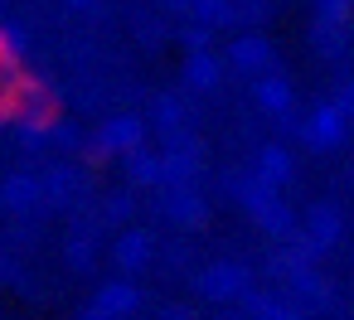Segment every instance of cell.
<instances>
[{"mask_svg": "<svg viewBox=\"0 0 354 320\" xmlns=\"http://www.w3.org/2000/svg\"><path fill=\"white\" fill-rule=\"evenodd\" d=\"M93 146H97L102 156H131V151H141V146H146V122H141V117H131V112L107 117Z\"/></svg>", "mask_w": 354, "mask_h": 320, "instance_id": "7", "label": "cell"}, {"mask_svg": "<svg viewBox=\"0 0 354 320\" xmlns=\"http://www.w3.org/2000/svg\"><path fill=\"white\" fill-rule=\"evenodd\" d=\"M78 320H117V315H107V310H102V305H97V301H93V305H88V310H83V315H78Z\"/></svg>", "mask_w": 354, "mask_h": 320, "instance_id": "25", "label": "cell"}, {"mask_svg": "<svg viewBox=\"0 0 354 320\" xmlns=\"http://www.w3.org/2000/svg\"><path fill=\"white\" fill-rule=\"evenodd\" d=\"M262 15H267L262 0H238V20H243V25H257Z\"/></svg>", "mask_w": 354, "mask_h": 320, "instance_id": "22", "label": "cell"}, {"mask_svg": "<svg viewBox=\"0 0 354 320\" xmlns=\"http://www.w3.org/2000/svg\"><path fill=\"white\" fill-rule=\"evenodd\" d=\"M151 122H156V131H160L165 141H170V136H180V131H185V102H180V97H156Z\"/></svg>", "mask_w": 354, "mask_h": 320, "instance_id": "16", "label": "cell"}, {"mask_svg": "<svg viewBox=\"0 0 354 320\" xmlns=\"http://www.w3.org/2000/svg\"><path fill=\"white\" fill-rule=\"evenodd\" d=\"M185 78H189V88H199V93H214V88H218V78H223V64H218L209 49H199V54H189V64H185Z\"/></svg>", "mask_w": 354, "mask_h": 320, "instance_id": "15", "label": "cell"}, {"mask_svg": "<svg viewBox=\"0 0 354 320\" xmlns=\"http://www.w3.org/2000/svg\"><path fill=\"white\" fill-rule=\"evenodd\" d=\"M44 194H49V209H68V214H73V209L88 204L93 189H88V175L64 160V165H49V170H44Z\"/></svg>", "mask_w": 354, "mask_h": 320, "instance_id": "5", "label": "cell"}, {"mask_svg": "<svg viewBox=\"0 0 354 320\" xmlns=\"http://www.w3.org/2000/svg\"><path fill=\"white\" fill-rule=\"evenodd\" d=\"M107 315H117V320H127V315H136L141 310V286L131 281V276H112V281H102L97 286V296H93Z\"/></svg>", "mask_w": 354, "mask_h": 320, "instance_id": "10", "label": "cell"}, {"mask_svg": "<svg viewBox=\"0 0 354 320\" xmlns=\"http://www.w3.org/2000/svg\"><path fill=\"white\" fill-rule=\"evenodd\" d=\"M160 214L170 223H180V228H194V223H204L209 204H204L199 185H165L160 189Z\"/></svg>", "mask_w": 354, "mask_h": 320, "instance_id": "8", "label": "cell"}, {"mask_svg": "<svg viewBox=\"0 0 354 320\" xmlns=\"http://www.w3.org/2000/svg\"><path fill=\"white\" fill-rule=\"evenodd\" d=\"M127 175L131 185H146V189H165L170 185V165H165V151H131L127 156Z\"/></svg>", "mask_w": 354, "mask_h": 320, "instance_id": "12", "label": "cell"}, {"mask_svg": "<svg viewBox=\"0 0 354 320\" xmlns=\"http://www.w3.org/2000/svg\"><path fill=\"white\" fill-rule=\"evenodd\" d=\"M199 25L209 30H223V25H238V6L233 0H194V10H189Z\"/></svg>", "mask_w": 354, "mask_h": 320, "instance_id": "17", "label": "cell"}, {"mask_svg": "<svg viewBox=\"0 0 354 320\" xmlns=\"http://www.w3.org/2000/svg\"><path fill=\"white\" fill-rule=\"evenodd\" d=\"M156 320H194V310H189V305H165Z\"/></svg>", "mask_w": 354, "mask_h": 320, "instance_id": "24", "label": "cell"}, {"mask_svg": "<svg viewBox=\"0 0 354 320\" xmlns=\"http://www.w3.org/2000/svg\"><path fill=\"white\" fill-rule=\"evenodd\" d=\"M252 97H257V107L267 117H286L291 112V83H286V73H262L252 83Z\"/></svg>", "mask_w": 354, "mask_h": 320, "instance_id": "13", "label": "cell"}, {"mask_svg": "<svg viewBox=\"0 0 354 320\" xmlns=\"http://www.w3.org/2000/svg\"><path fill=\"white\" fill-rule=\"evenodd\" d=\"M0 209L10 218H39V209H49L44 194V175H10L0 185Z\"/></svg>", "mask_w": 354, "mask_h": 320, "instance_id": "4", "label": "cell"}, {"mask_svg": "<svg viewBox=\"0 0 354 320\" xmlns=\"http://www.w3.org/2000/svg\"><path fill=\"white\" fill-rule=\"evenodd\" d=\"M97 218L112 228V223H127L131 218V194H107L102 199V209H97Z\"/></svg>", "mask_w": 354, "mask_h": 320, "instance_id": "19", "label": "cell"}, {"mask_svg": "<svg viewBox=\"0 0 354 320\" xmlns=\"http://www.w3.org/2000/svg\"><path fill=\"white\" fill-rule=\"evenodd\" d=\"M252 175L281 189V185H291L296 160H291V151H286V146H262V151H257V160H252Z\"/></svg>", "mask_w": 354, "mask_h": 320, "instance_id": "14", "label": "cell"}, {"mask_svg": "<svg viewBox=\"0 0 354 320\" xmlns=\"http://www.w3.org/2000/svg\"><path fill=\"white\" fill-rule=\"evenodd\" d=\"M112 262H117L122 276H141V272L156 262V238H151L146 228H122V233L112 238Z\"/></svg>", "mask_w": 354, "mask_h": 320, "instance_id": "6", "label": "cell"}, {"mask_svg": "<svg viewBox=\"0 0 354 320\" xmlns=\"http://www.w3.org/2000/svg\"><path fill=\"white\" fill-rule=\"evenodd\" d=\"M20 59H25V30L6 25V64H20Z\"/></svg>", "mask_w": 354, "mask_h": 320, "instance_id": "21", "label": "cell"}, {"mask_svg": "<svg viewBox=\"0 0 354 320\" xmlns=\"http://www.w3.org/2000/svg\"><path fill=\"white\" fill-rule=\"evenodd\" d=\"M243 315L248 320H306V305L296 296H286V291H248Z\"/></svg>", "mask_w": 354, "mask_h": 320, "instance_id": "9", "label": "cell"}, {"mask_svg": "<svg viewBox=\"0 0 354 320\" xmlns=\"http://www.w3.org/2000/svg\"><path fill=\"white\" fill-rule=\"evenodd\" d=\"M344 136H349V112H339L335 102L310 107V117L301 126V141L310 151H335V146H344Z\"/></svg>", "mask_w": 354, "mask_h": 320, "instance_id": "3", "label": "cell"}, {"mask_svg": "<svg viewBox=\"0 0 354 320\" xmlns=\"http://www.w3.org/2000/svg\"><path fill=\"white\" fill-rule=\"evenodd\" d=\"M349 15H354V0H315V20L349 25Z\"/></svg>", "mask_w": 354, "mask_h": 320, "instance_id": "20", "label": "cell"}, {"mask_svg": "<svg viewBox=\"0 0 354 320\" xmlns=\"http://www.w3.org/2000/svg\"><path fill=\"white\" fill-rule=\"evenodd\" d=\"M252 272L243 267V262H209L204 272H199V296L204 301H214V305H228V301H243L248 291H252V281H248Z\"/></svg>", "mask_w": 354, "mask_h": 320, "instance_id": "2", "label": "cell"}, {"mask_svg": "<svg viewBox=\"0 0 354 320\" xmlns=\"http://www.w3.org/2000/svg\"><path fill=\"white\" fill-rule=\"evenodd\" d=\"M228 64H233L238 73H252V78H262V73H272V44H267L262 35H243V39H233V49H228Z\"/></svg>", "mask_w": 354, "mask_h": 320, "instance_id": "11", "label": "cell"}, {"mask_svg": "<svg viewBox=\"0 0 354 320\" xmlns=\"http://www.w3.org/2000/svg\"><path fill=\"white\" fill-rule=\"evenodd\" d=\"M344 238V214L330 204V199H320V204H310L306 209V218H301V233H296V247L306 252V257H320V252H330L335 243Z\"/></svg>", "mask_w": 354, "mask_h": 320, "instance_id": "1", "label": "cell"}, {"mask_svg": "<svg viewBox=\"0 0 354 320\" xmlns=\"http://www.w3.org/2000/svg\"><path fill=\"white\" fill-rule=\"evenodd\" d=\"M73 10H97V0H68Z\"/></svg>", "mask_w": 354, "mask_h": 320, "instance_id": "27", "label": "cell"}, {"mask_svg": "<svg viewBox=\"0 0 354 320\" xmlns=\"http://www.w3.org/2000/svg\"><path fill=\"white\" fill-rule=\"evenodd\" d=\"M335 107H339V112H349V117H354V83H344V88H339V93H335Z\"/></svg>", "mask_w": 354, "mask_h": 320, "instance_id": "23", "label": "cell"}, {"mask_svg": "<svg viewBox=\"0 0 354 320\" xmlns=\"http://www.w3.org/2000/svg\"><path fill=\"white\" fill-rule=\"evenodd\" d=\"M170 10H194V0H165Z\"/></svg>", "mask_w": 354, "mask_h": 320, "instance_id": "26", "label": "cell"}, {"mask_svg": "<svg viewBox=\"0 0 354 320\" xmlns=\"http://www.w3.org/2000/svg\"><path fill=\"white\" fill-rule=\"evenodd\" d=\"M344 30L349 25H330V20H315V49L325 59H339L344 54Z\"/></svg>", "mask_w": 354, "mask_h": 320, "instance_id": "18", "label": "cell"}]
</instances>
